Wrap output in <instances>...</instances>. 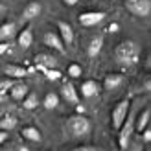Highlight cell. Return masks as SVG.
Segmentation results:
<instances>
[{"label": "cell", "instance_id": "cell-1", "mask_svg": "<svg viewBox=\"0 0 151 151\" xmlns=\"http://www.w3.org/2000/svg\"><path fill=\"white\" fill-rule=\"evenodd\" d=\"M140 44L137 41H131V39H127V41H122L116 46L114 50V57H116V61L120 65H124V66H133V65H137L138 63V59H140Z\"/></svg>", "mask_w": 151, "mask_h": 151}, {"label": "cell", "instance_id": "cell-2", "mask_svg": "<svg viewBox=\"0 0 151 151\" xmlns=\"http://www.w3.org/2000/svg\"><path fill=\"white\" fill-rule=\"evenodd\" d=\"M63 129L70 138H85L90 134L92 125H90V120L85 114H74L70 118H66Z\"/></svg>", "mask_w": 151, "mask_h": 151}, {"label": "cell", "instance_id": "cell-3", "mask_svg": "<svg viewBox=\"0 0 151 151\" xmlns=\"http://www.w3.org/2000/svg\"><path fill=\"white\" fill-rule=\"evenodd\" d=\"M131 109V98H124V100H120L114 107H112V112H111V122H112V127L118 131L120 125L124 124V120L127 116V112Z\"/></svg>", "mask_w": 151, "mask_h": 151}, {"label": "cell", "instance_id": "cell-4", "mask_svg": "<svg viewBox=\"0 0 151 151\" xmlns=\"http://www.w3.org/2000/svg\"><path fill=\"white\" fill-rule=\"evenodd\" d=\"M124 4L134 17H149L151 13V0H124Z\"/></svg>", "mask_w": 151, "mask_h": 151}, {"label": "cell", "instance_id": "cell-5", "mask_svg": "<svg viewBox=\"0 0 151 151\" xmlns=\"http://www.w3.org/2000/svg\"><path fill=\"white\" fill-rule=\"evenodd\" d=\"M105 17H107L105 11H85L78 17V20H79L81 26L90 28V26H96V24H100V22H103Z\"/></svg>", "mask_w": 151, "mask_h": 151}, {"label": "cell", "instance_id": "cell-6", "mask_svg": "<svg viewBox=\"0 0 151 151\" xmlns=\"http://www.w3.org/2000/svg\"><path fill=\"white\" fill-rule=\"evenodd\" d=\"M57 35L61 37V41L65 46H70L74 42V28L65 20H59L57 22Z\"/></svg>", "mask_w": 151, "mask_h": 151}, {"label": "cell", "instance_id": "cell-7", "mask_svg": "<svg viewBox=\"0 0 151 151\" xmlns=\"http://www.w3.org/2000/svg\"><path fill=\"white\" fill-rule=\"evenodd\" d=\"M42 41H44V44H46L48 48L59 52V54H65V44L61 41V37L57 35V32H46Z\"/></svg>", "mask_w": 151, "mask_h": 151}, {"label": "cell", "instance_id": "cell-8", "mask_svg": "<svg viewBox=\"0 0 151 151\" xmlns=\"http://www.w3.org/2000/svg\"><path fill=\"white\" fill-rule=\"evenodd\" d=\"M32 72V68H26V66H19V65H6L4 66V74L9 79H22Z\"/></svg>", "mask_w": 151, "mask_h": 151}, {"label": "cell", "instance_id": "cell-9", "mask_svg": "<svg viewBox=\"0 0 151 151\" xmlns=\"http://www.w3.org/2000/svg\"><path fill=\"white\" fill-rule=\"evenodd\" d=\"M35 63L39 70H48V68H57V59L50 54H37Z\"/></svg>", "mask_w": 151, "mask_h": 151}, {"label": "cell", "instance_id": "cell-10", "mask_svg": "<svg viewBox=\"0 0 151 151\" xmlns=\"http://www.w3.org/2000/svg\"><path fill=\"white\" fill-rule=\"evenodd\" d=\"M61 96L66 103H72V105H78L79 103V92L76 90V87L72 83H65L61 87Z\"/></svg>", "mask_w": 151, "mask_h": 151}, {"label": "cell", "instance_id": "cell-11", "mask_svg": "<svg viewBox=\"0 0 151 151\" xmlns=\"http://www.w3.org/2000/svg\"><path fill=\"white\" fill-rule=\"evenodd\" d=\"M98 92H100V85H98L94 79L83 81L81 87H79V96H83V98H92V96H96Z\"/></svg>", "mask_w": 151, "mask_h": 151}, {"label": "cell", "instance_id": "cell-12", "mask_svg": "<svg viewBox=\"0 0 151 151\" xmlns=\"http://www.w3.org/2000/svg\"><path fill=\"white\" fill-rule=\"evenodd\" d=\"M28 92H29V87L26 85V83H22V81L13 83V87L9 88V96L13 98L15 101H22V100L26 98Z\"/></svg>", "mask_w": 151, "mask_h": 151}, {"label": "cell", "instance_id": "cell-13", "mask_svg": "<svg viewBox=\"0 0 151 151\" xmlns=\"http://www.w3.org/2000/svg\"><path fill=\"white\" fill-rule=\"evenodd\" d=\"M124 81H125V78L122 74H107L103 79V88L105 90H116Z\"/></svg>", "mask_w": 151, "mask_h": 151}, {"label": "cell", "instance_id": "cell-14", "mask_svg": "<svg viewBox=\"0 0 151 151\" xmlns=\"http://www.w3.org/2000/svg\"><path fill=\"white\" fill-rule=\"evenodd\" d=\"M41 11H42L41 2L33 0V2H29L24 9H22V19H24V20H32V19H35V17H39Z\"/></svg>", "mask_w": 151, "mask_h": 151}, {"label": "cell", "instance_id": "cell-15", "mask_svg": "<svg viewBox=\"0 0 151 151\" xmlns=\"http://www.w3.org/2000/svg\"><path fill=\"white\" fill-rule=\"evenodd\" d=\"M149 118H151V109L146 107L142 112L137 114V120H134V131H144L149 125Z\"/></svg>", "mask_w": 151, "mask_h": 151}, {"label": "cell", "instance_id": "cell-16", "mask_svg": "<svg viewBox=\"0 0 151 151\" xmlns=\"http://www.w3.org/2000/svg\"><path fill=\"white\" fill-rule=\"evenodd\" d=\"M17 33V24L15 22H4L0 26V41H9Z\"/></svg>", "mask_w": 151, "mask_h": 151}, {"label": "cell", "instance_id": "cell-17", "mask_svg": "<svg viewBox=\"0 0 151 151\" xmlns=\"http://www.w3.org/2000/svg\"><path fill=\"white\" fill-rule=\"evenodd\" d=\"M17 42H19V46L20 48H29L32 46V42H33V33H32V29L29 28H24L22 32L17 35Z\"/></svg>", "mask_w": 151, "mask_h": 151}, {"label": "cell", "instance_id": "cell-18", "mask_svg": "<svg viewBox=\"0 0 151 151\" xmlns=\"http://www.w3.org/2000/svg\"><path fill=\"white\" fill-rule=\"evenodd\" d=\"M19 124V120L17 116H13V114H4L2 118H0V131H13L15 127H17Z\"/></svg>", "mask_w": 151, "mask_h": 151}, {"label": "cell", "instance_id": "cell-19", "mask_svg": "<svg viewBox=\"0 0 151 151\" xmlns=\"http://www.w3.org/2000/svg\"><path fill=\"white\" fill-rule=\"evenodd\" d=\"M101 46H103V37L101 35H96V37H92L90 39V42H88V57H96L98 54L101 52Z\"/></svg>", "mask_w": 151, "mask_h": 151}, {"label": "cell", "instance_id": "cell-20", "mask_svg": "<svg viewBox=\"0 0 151 151\" xmlns=\"http://www.w3.org/2000/svg\"><path fill=\"white\" fill-rule=\"evenodd\" d=\"M22 137H24V140H29V142H41L42 140V134H41V131L37 129V127H24L22 129Z\"/></svg>", "mask_w": 151, "mask_h": 151}, {"label": "cell", "instance_id": "cell-21", "mask_svg": "<svg viewBox=\"0 0 151 151\" xmlns=\"http://www.w3.org/2000/svg\"><path fill=\"white\" fill-rule=\"evenodd\" d=\"M22 107L28 109V111L37 109V107H39V96H37L35 92H28V94H26V98L22 100Z\"/></svg>", "mask_w": 151, "mask_h": 151}, {"label": "cell", "instance_id": "cell-22", "mask_svg": "<svg viewBox=\"0 0 151 151\" xmlns=\"http://www.w3.org/2000/svg\"><path fill=\"white\" fill-rule=\"evenodd\" d=\"M57 105H59V96L55 92H48L46 96H44V100H42V107L44 109L52 111V109H55Z\"/></svg>", "mask_w": 151, "mask_h": 151}, {"label": "cell", "instance_id": "cell-23", "mask_svg": "<svg viewBox=\"0 0 151 151\" xmlns=\"http://www.w3.org/2000/svg\"><path fill=\"white\" fill-rule=\"evenodd\" d=\"M68 76L70 78H79V76H83V68L78 65V63H72V65H68Z\"/></svg>", "mask_w": 151, "mask_h": 151}, {"label": "cell", "instance_id": "cell-24", "mask_svg": "<svg viewBox=\"0 0 151 151\" xmlns=\"http://www.w3.org/2000/svg\"><path fill=\"white\" fill-rule=\"evenodd\" d=\"M13 79H9V78H7V79H4V81H0V94H7V92H9V88L13 87Z\"/></svg>", "mask_w": 151, "mask_h": 151}, {"label": "cell", "instance_id": "cell-25", "mask_svg": "<svg viewBox=\"0 0 151 151\" xmlns=\"http://www.w3.org/2000/svg\"><path fill=\"white\" fill-rule=\"evenodd\" d=\"M44 74H46V78L50 81H57V79H61V72H59L57 68H48V70H42Z\"/></svg>", "mask_w": 151, "mask_h": 151}, {"label": "cell", "instance_id": "cell-26", "mask_svg": "<svg viewBox=\"0 0 151 151\" xmlns=\"http://www.w3.org/2000/svg\"><path fill=\"white\" fill-rule=\"evenodd\" d=\"M124 151H142V140L140 142H129Z\"/></svg>", "mask_w": 151, "mask_h": 151}, {"label": "cell", "instance_id": "cell-27", "mask_svg": "<svg viewBox=\"0 0 151 151\" xmlns=\"http://www.w3.org/2000/svg\"><path fill=\"white\" fill-rule=\"evenodd\" d=\"M140 133H142V142H144V144H149V142H151V129L146 127V129L140 131Z\"/></svg>", "mask_w": 151, "mask_h": 151}, {"label": "cell", "instance_id": "cell-28", "mask_svg": "<svg viewBox=\"0 0 151 151\" xmlns=\"http://www.w3.org/2000/svg\"><path fill=\"white\" fill-rule=\"evenodd\" d=\"M70 151H100V147H96V146H78Z\"/></svg>", "mask_w": 151, "mask_h": 151}, {"label": "cell", "instance_id": "cell-29", "mask_svg": "<svg viewBox=\"0 0 151 151\" xmlns=\"http://www.w3.org/2000/svg\"><path fill=\"white\" fill-rule=\"evenodd\" d=\"M7 50H9V42L2 41V42H0V55H4V54H6Z\"/></svg>", "mask_w": 151, "mask_h": 151}, {"label": "cell", "instance_id": "cell-30", "mask_svg": "<svg viewBox=\"0 0 151 151\" xmlns=\"http://www.w3.org/2000/svg\"><path fill=\"white\" fill-rule=\"evenodd\" d=\"M7 138H9V133H7V131H0V146H2Z\"/></svg>", "mask_w": 151, "mask_h": 151}, {"label": "cell", "instance_id": "cell-31", "mask_svg": "<svg viewBox=\"0 0 151 151\" xmlns=\"http://www.w3.org/2000/svg\"><path fill=\"white\" fill-rule=\"evenodd\" d=\"M118 28H120V26L116 24V22H112V24L109 26V32H118Z\"/></svg>", "mask_w": 151, "mask_h": 151}, {"label": "cell", "instance_id": "cell-32", "mask_svg": "<svg viewBox=\"0 0 151 151\" xmlns=\"http://www.w3.org/2000/svg\"><path fill=\"white\" fill-rule=\"evenodd\" d=\"M78 112H76V114H85V107H83V105H78V109H76Z\"/></svg>", "mask_w": 151, "mask_h": 151}, {"label": "cell", "instance_id": "cell-33", "mask_svg": "<svg viewBox=\"0 0 151 151\" xmlns=\"http://www.w3.org/2000/svg\"><path fill=\"white\" fill-rule=\"evenodd\" d=\"M63 2H65L66 6H76V4L79 2V0H63Z\"/></svg>", "mask_w": 151, "mask_h": 151}, {"label": "cell", "instance_id": "cell-34", "mask_svg": "<svg viewBox=\"0 0 151 151\" xmlns=\"http://www.w3.org/2000/svg\"><path fill=\"white\" fill-rule=\"evenodd\" d=\"M15 151H29V149H28L26 146H19V147H17V149H15Z\"/></svg>", "mask_w": 151, "mask_h": 151}, {"label": "cell", "instance_id": "cell-35", "mask_svg": "<svg viewBox=\"0 0 151 151\" xmlns=\"http://www.w3.org/2000/svg\"><path fill=\"white\" fill-rule=\"evenodd\" d=\"M6 100H7V96H4V94H0V105H2V103H4Z\"/></svg>", "mask_w": 151, "mask_h": 151}, {"label": "cell", "instance_id": "cell-36", "mask_svg": "<svg viewBox=\"0 0 151 151\" xmlns=\"http://www.w3.org/2000/svg\"><path fill=\"white\" fill-rule=\"evenodd\" d=\"M4 11H6V7H4V6H2V4H0V15H2V13H4Z\"/></svg>", "mask_w": 151, "mask_h": 151}, {"label": "cell", "instance_id": "cell-37", "mask_svg": "<svg viewBox=\"0 0 151 151\" xmlns=\"http://www.w3.org/2000/svg\"><path fill=\"white\" fill-rule=\"evenodd\" d=\"M4 114H6V112H4V109H2V107H0V118H2Z\"/></svg>", "mask_w": 151, "mask_h": 151}, {"label": "cell", "instance_id": "cell-38", "mask_svg": "<svg viewBox=\"0 0 151 151\" xmlns=\"http://www.w3.org/2000/svg\"><path fill=\"white\" fill-rule=\"evenodd\" d=\"M2 151H15V149H2Z\"/></svg>", "mask_w": 151, "mask_h": 151}, {"label": "cell", "instance_id": "cell-39", "mask_svg": "<svg viewBox=\"0 0 151 151\" xmlns=\"http://www.w3.org/2000/svg\"><path fill=\"white\" fill-rule=\"evenodd\" d=\"M146 151H149V149H146Z\"/></svg>", "mask_w": 151, "mask_h": 151}]
</instances>
